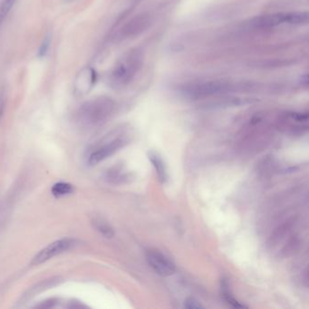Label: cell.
<instances>
[{
	"label": "cell",
	"instance_id": "1",
	"mask_svg": "<svg viewBox=\"0 0 309 309\" xmlns=\"http://www.w3.org/2000/svg\"><path fill=\"white\" fill-rule=\"evenodd\" d=\"M144 63V53L139 48L127 51L113 67L107 75L106 82L115 90L126 87L135 80Z\"/></svg>",
	"mask_w": 309,
	"mask_h": 309
},
{
	"label": "cell",
	"instance_id": "2",
	"mask_svg": "<svg viewBox=\"0 0 309 309\" xmlns=\"http://www.w3.org/2000/svg\"><path fill=\"white\" fill-rule=\"evenodd\" d=\"M253 83H234L230 80H209L188 83L180 87L183 96L190 100L209 98L216 95H223L233 92L253 89Z\"/></svg>",
	"mask_w": 309,
	"mask_h": 309
},
{
	"label": "cell",
	"instance_id": "3",
	"mask_svg": "<svg viewBox=\"0 0 309 309\" xmlns=\"http://www.w3.org/2000/svg\"><path fill=\"white\" fill-rule=\"evenodd\" d=\"M117 103L108 96H98L83 103L77 112V122L83 128L100 126L115 115Z\"/></svg>",
	"mask_w": 309,
	"mask_h": 309
},
{
	"label": "cell",
	"instance_id": "4",
	"mask_svg": "<svg viewBox=\"0 0 309 309\" xmlns=\"http://www.w3.org/2000/svg\"><path fill=\"white\" fill-rule=\"evenodd\" d=\"M308 14L306 12H281L255 16L250 19L247 27L250 30H270L283 25L301 26L307 24Z\"/></svg>",
	"mask_w": 309,
	"mask_h": 309
},
{
	"label": "cell",
	"instance_id": "5",
	"mask_svg": "<svg viewBox=\"0 0 309 309\" xmlns=\"http://www.w3.org/2000/svg\"><path fill=\"white\" fill-rule=\"evenodd\" d=\"M153 20V15L150 12L141 13L133 16L115 32L113 39L116 42H122L137 37L151 28Z\"/></svg>",
	"mask_w": 309,
	"mask_h": 309
},
{
	"label": "cell",
	"instance_id": "6",
	"mask_svg": "<svg viewBox=\"0 0 309 309\" xmlns=\"http://www.w3.org/2000/svg\"><path fill=\"white\" fill-rule=\"evenodd\" d=\"M76 244H77V240L76 238H63L52 242L36 254L35 258L32 260V264L33 265L43 264L45 262L50 260L51 258H54L56 256L71 250L72 248L76 246Z\"/></svg>",
	"mask_w": 309,
	"mask_h": 309
},
{
	"label": "cell",
	"instance_id": "7",
	"mask_svg": "<svg viewBox=\"0 0 309 309\" xmlns=\"http://www.w3.org/2000/svg\"><path fill=\"white\" fill-rule=\"evenodd\" d=\"M98 80V74L95 68L92 67H84L76 76L73 83L74 94L76 96L81 97L89 94L95 87Z\"/></svg>",
	"mask_w": 309,
	"mask_h": 309
},
{
	"label": "cell",
	"instance_id": "8",
	"mask_svg": "<svg viewBox=\"0 0 309 309\" xmlns=\"http://www.w3.org/2000/svg\"><path fill=\"white\" fill-rule=\"evenodd\" d=\"M145 257L147 263L160 276L169 277L174 273V263L159 250H147Z\"/></svg>",
	"mask_w": 309,
	"mask_h": 309
},
{
	"label": "cell",
	"instance_id": "9",
	"mask_svg": "<svg viewBox=\"0 0 309 309\" xmlns=\"http://www.w3.org/2000/svg\"><path fill=\"white\" fill-rule=\"evenodd\" d=\"M126 144V141L122 138L113 140L111 142L104 143L103 145H100L92 151L88 156L87 163L89 165H97L98 163H102L104 160L111 157L112 155L115 154L117 151L121 150L124 145Z\"/></svg>",
	"mask_w": 309,
	"mask_h": 309
},
{
	"label": "cell",
	"instance_id": "10",
	"mask_svg": "<svg viewBox=\"0 0 309 309\" xmlns=\"http://www.w3.org/2000/svg\"><path fill=\"white\" fill-rule=\"evenodd\" d=\"M149 160L152 163V166L154 167L156 174L158 176L159 181L161 183H165L168 179V173H167L166 166L165 163H163L162 157L156 153V152H150L149 153Z\"/></svg>",
	"mask_w": 309,
	"mask_h": 309
},
{
	"label": "cell",
	"instance_id": "11",
	"mask_svg": "<svg viewBox=\"0 0 309 309\" xmlns=\"http://www.w3.org/2000/svg\"><path fill=\"white\" fill-rule=\"evenodd\" d=\"M92 223L95 230L102 234L105 238H113L115 236V230L106 220L100 217H95L92 219Z\"/></svg>",
	"mask_w": 309,
	"mask_h": 309
},
{
	"label": "cell",
	"instance_id": "12",
	"mask_svg": "<svg viewBox=\"0 0 309 309\" xmlns=\"http://www.w3.org/2000/svg\"><path fill=\"white\" fill-rule=\"evenodd\" d=\"M51 191L52 194L54 195L56 198H61L63 196L74 193L75 188L70 183H57L52 187Z\"/></svg>",
	"mask_w": 309,
	"mask_h": 309
},
{
	"label": "cell",
	"instance_id": "13",
	"mask_svg": "<svg viewBox=\"0 0 309 309\" xmlns=\"http://www.w3.org/2000/svg\"><path fill=\"white\" fill-rule=\"evenodd\" d=\"M16 2V0H3L0 4V28L4 24L5 20L7 19Z\"/></svg>",
	"mask_w": 309,
	"mask_h": 309
},
{
	"label": "cell",
	"instance_id": "14",
	"mask_svg": "<svg viewBox=\"0 0 309 309\" xmlns=\"http://www.w3.org/2000/svg\"><path fill=\"white\" fill-rule=\"evenodd\" d=\"M222 296L223 297L225 298V300H226L227 303L229 304V305H232L234 307H237V308H242V307H245V305H241V304H239L235 298H234L232 296H231V294H230V290L228 289V285H227V283L225 281H223V283H222Z\"/></svg>",
	"mask_w": 309,
	"mask_h": 309
},
{
	"label": "cell",
	"instance_id": "15",
	"mask_svg": "<svg viewBox=\"0 0 309 309\" xmlns=\"http://www.w3.org/2000/svg\"><path fill=\"white\" fill-rule=\"evenodd\" d=\"M52 42V36L50 33H48L46 36H45L44 39L42 41V43L40 45L39 48H38V51H37V57L38 58H43L45 56L48 55V51H49V48L51 46Z\"/></svg>",
	"mask_w": 309,
	"mask_h": 309
},
{
	"label": "cell",
	"instance_id": "16",
	"mask_svg": "<svg viewBox=\"0 0 309 309\" xmlns=\"http://www.w3.org/2000/svg\"><path fill=\"white\" fill-rule=\"evenodd\" d=\"M184 306L186 308L189 309H200L203 307L202 304L200 302L197 301L194 298H188V299H186L185 303H184Z\"/></svg>",
	"mask_w": 309,
	"mask_h": 309
},
{
	"label": "cell",
	"instance_id": "17",
	"mask_svg": "<svg viewBox=\"0 0 309 309\" xmlns=\"http://www.w3.org/2000/svg\"><path fill=\"white\" fill-rule=\"evenodd\" d=\"M5 106H6V101L2 95H0V120L4 115Z\"/></svg>",
	"mask_w": 309,
	"mask_h": 309
}]
</instances>
